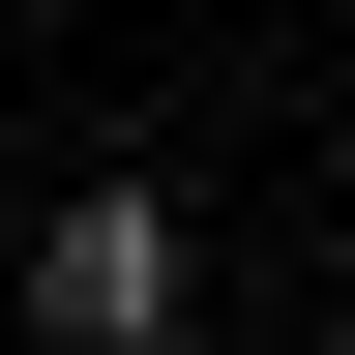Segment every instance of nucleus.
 I'll return each mask as SVG.
<instances>
[{
    "label": "nucleus",
    "instance_id": "1",
    "mask_svg": "<svg viewBox=\"0 0 355 355\" xmlns=\"http://www.w3.org/2000/svg\"><path fill=\"white\" fill-rule=\"evenodd\" d=\"M30 326H60V355H148L178 326V207H148V178H89L60 237H30Z\"/></svg>",
    "mask_w": 355,
    "mask_h": 355
}]
</instances>
